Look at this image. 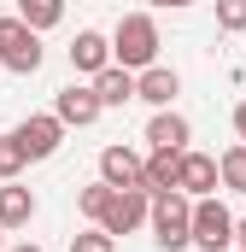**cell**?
<instances>
[{"instance_id": "cell-1", "label": "cell", "mask_w": 246, "mask_h": 252, "mask_svg": "<svg viewBox=\"0 0 246 252\" xmlns=\"http://www.w3.org/2000/svg\"><path fill=\"white\" fill-rule=\"evenodd\" d=\"M112 59H118L123 70H147V64L158 59V24H153L147 12H129V18H118Z\"/></svg>"}, {"instance_id": "cell-2", "label": "cell", "mask_w": 246, "mask_h": 252, "mask_svg": "<svg viewBox=\"0 0 246 252\" xmlns=\"http://www.w3.org/2000/svg\"><path fill=\"white\" fill-rule=\"evenodd\" d=\"M153 241H158L164 252L193 247V199H187L182 188H170V193L153 199Z\"/></svg>"}, {"instance_id": "cell-3", "label": "cell", "mask_w": 246, "mask_h": 252, "mask_svg": "<svg viewBox=\"0 0 246 252\" xmlns=\"http://www.w3.org/2000/svg\"><path fill=\"white\" fill-rule=\"evenodd\" d=\"M0 64L18 76L41 70V30H30L24 18H0Z\"/></svg>"}, {"instance_id": "cell-4", "label": "cell", "mask_w": 246, "mask_h": 252, "mask_svg": "<svg viewBox=\"0 0 246 252\" xmlns=\"http://www.w3.org/2000/svg\"><path fill=\"white\" fill-rule=\"evenodd\" d=\"M235 241V217L205 193V199H193V247H205V252H223Z\"/></svg>"}, {"instance_id": "cell-5", "label": "cell", "mask_w": 246, "mask_h": 252, "mask_svg": "<svg viewBox=\"0 0 246 252\" xmlns=\"http://www.w3.org/2000/svg\"><path fill=\"white\" fill-rule=\"evenodd\" d=\"M59 141H64V118L59 112H53V118H24V124H18V147H24L30 158H53Z\"/></svg>"}, {"instance_id": "cell-6", "label": "cell", "mask_w": 246, "mask_h": 252, "mask_svg": "<svg viewBox=\"0 0 246 252\" xmlns=\"http://www.w3.org/2000/svg\"><path fill=\"white\" fill-rule=\"evenodd\" d=\"M141 217H147V188H118L112 205H106V217H100V229L106 235H129Z\"/></svg>"}, {"instance_id": "cell-7", "label": "cell", "mask_w": 246, "mask_h": 252, "mask_svg": "<svg viewBox=\"0 0 246 252\" xmlns=\"http://www.w3.org/2000/svg\"><path fill=\"white\" fill-rule=\"evenodd\" d=\"M100 176L112 188H147V158H135L129 147H106L100 153Z\"/></svg>"}, {"instance_id": "cell-8", "label": "cell", "mask_w": 246, "mask_h": 252, "mask_svg": "<svg viewBox=\"0 0 246 252\" xmlns=\"http://www.w3.org/2000/svg\"><path fill=\"white\" fill-rule=\"evenodd\" d=\"M53 112H59L64 124L88 129L100 112H106V100H100V88H76V82H70V88H59V106H53Z\"/></svg>"}, {"instance_id": "cell-9", "label": "cell", "mask_w": 246, "mask_h": 252, "mask_svg": "<svg viewBox=\"0 0 246 252\" xmlns=\"http://www.w3.org/2000/svg\"><path fill=\"white\" fill-rule=\"evenodd\" d=\"M70 64L88 70V76H100V70L112 64V41H106L100 30H76V41H70Z\"/></svg>"}, {"instance_id": "cell-10", "label": "cell", "mask_w": 246, "mask_h": 252, "mask_svg": "<svg viewBox=\"0 0 246 252\" xmlns=\"http://www.w3.org/2000/svg\"><path fill=\"white\" fill-rule=\"evenodd\" d=\"M217 182H223V164H217V158H205V153H182V193L205 199Z\"/></svg>"}, {"instance_id": "cell-11", "label": "cell", "mask_w": 246, "mask_h": 252, "mask_svg": "<svg viewBox=\"0 0 246 252\" xmlns=\"http://www.w3.org/2000/svg\"><path fill=\"white\" fill-rule=\"evenodd\" d=\"M170 188H182V153L153 147V158H147V193H170Z\"/></svg>"}, {"instance_id": "cell-12", "label": "cell", "mask_w": 246, "mask_h": 252, "mask_svg": "<svg viewBox=\"0 0 246 252\" xmlns=\"http://www.w3.org/2000/svg\"><path fill=\"white\" fill-rule=\"evenodd\" d=\"M176 94H182V76H176V70H164V64H147V70H141V94H135V100L170 106Z\"/></svg>"}, {"instance_id": "cell-13", "label": "cell", "mask_w": 246, "mask_h": 252, "mask_svg": "<svg viewBox=\"0 0 246 252\" xmlns=\"http://www.w3.org/2000/svg\"><path fill=\"white\" fill-rule=\"evenodd\" d=\"M94 88H100V100H106V106H123V100H135V94H141V82H135L123 64H106V70L94 76Z\"/></svg>"}, {"instance_id": "cell-14", "label": "cell", "mask_w": 246, "mask_h": 252, "mask_svg": "<svg viewBox=\"0 0 246 252\" xmlns=\"http://www.w3.org/2000/svg\"><path fill=\"white\" fill-rule=\"evenodd\" d=\"M147 141H153V147L182 153V147H187V118H176V112H158V118L147 124Z\"/></svg>"}, {"instance_id": "cell-15", "label": "cell", "mask_w": 246, "mask_h": 252, "mask_svg": "<svg viewBox=\"0 0 246 252\" xmlns=\"http://www.w3.org/2000/svg\"><path fill=\"white\" fill-rule=\"evenodd\" d=\"M35 217V193L30 188H0V223L6 229H18V223H30Z\"/></svg>"}, {"instance_id": "cell-16", "label": "cell", "mask_w": 246, "mask_h": 252, "mask_svg": "<svg viewBox=\"0 0 246 252\" xmlns=\"http://www.w3.org/2000/svg\"><path fill=\"white\" fill-rule=\"evenodd\" d=\"M18 18H24L30 30H53L64 18V0H18Z\"/></svg>"}, {"instance_id": "cell-17", "label": "cell", "mask_w": 246, "mask_h": 252, "mask_svg": "<svg viewBox=\"0 0 246 252\" xmlns=\"http://www.w3.org/2000/svg\"><path fill=\"white\" fill-rule=\"evenodd\" d=\"M112 182H106V176H100V182H94V188H82L76 193V205H82V211H88V217H94V223H100V217H106V205H112Z\"/></svg>"}, {"instance_id": "cell-18", "label": "cell", "mask_w": 246, "mask_h": 252, "mask_svg": "<svg viewBox=\"0 0 246 252\" xmlns=\"http://www.w3.org/2000/svg\"><path fill=\"white\" fill-rule=\"evenodd\" d=\"M217 164H223V182H229L235 193H246V141H241V147H229Z\"/></svg>"}, {"instance_id": "cell-19", "label": "cell", "mask_w": 246, "mask_h": 252, "mask_svg": "<svg viewBox=\"0 0 246 252\" xmlns=\"http://www.w3.org/2000/svg\"><path fill=\"white\" fill-rule=\"evenodd\" d=\"M70 252H118V235H106V229H82V235H70Z\"/></svg>"}, {"instance_id": "cell-20", "label": "cell", "mask_w": 246, "mask_h": 252, "mask_svg": "<svg viewBox=\"0 0 246 252\" xmlns=\"http://www.w3.org/2000/svg\"><path fill=\"white\" fill-rule=\"evenodd\" d=\"M217 30L241 35V30H246V0H217Z\"/></svg>"}, {"instance_id": "cell-21", "label": "cell", "mask_w": 246, "mask_h": 252, "mask_svg": "<svg viewBox=\"0 0 246 252\" xmlns=\"http://www.w3.org/2000/svg\"><path fill=\"white\" fill-rule=\"evenodd\" d=\"M24 158H30V153L18 147V135H0V176H18V170H24Z\"/></svg>"}, {"instance_id": "cell-22", "label": "cell", "mask_w": 246, "mask_h": 252, "mask_svg": "<svg viewBox=\"0 0 246 252\" xmlns=\"http://www.w3.org/2000/svg\"><path fill=\"white\" fill-rule=\"evenodd\" d=\"M235 135H241V141H246V100H241V106H235Z\"/></svg>"}, {"instance_id": "cell-23", "label": "cell", "mask_w": 246, "mask_h": 252, "mask_svg": "<svg viewBox=\"0 0 246 252\" xmlns=\"http://www.w3.org/2000/svg\"><path fill=\"white\" fill-rule=\"evenodd\" d=\"M235 241H241V247H246V217H235Z\"/></svg>"}, {"instance_id": "cell-24", "label": "cell", "mask_w": 246, "mask_h": 252, "mask_svg": "<svg viewBox=\"0 0 246 252\" xmlns=\"http://www.w3.org/2000/svg\"><path fill=\"white\" fill-rule=\"evenodd\" d=\"M0 252H6V223H0Z\"/></svg>"}, {"instance_id": "cell-25", "label": "cell", "mask_w": 246, "mask_h": 252, "mask_svg": "<svg viewBox=\"0 0 246 252\" xmlns=\"http://www.w3.org/2000/svg\"><path fill=\"white\" fill-rule=\"evenodd\" d=\"M12 252H41V247H12Z\"/></svg>"}, {"instance_id": "cell-26", "label": "cell", "mask_w": 246, "mask_h": 252, "mask_svg": "<svg viewBox=\"0 0 246 252\" xmlns=\"http://www.w3.org/2000/svg\"><path fill=\"white\" fill-rule=\"evenodd\" d=\"M170 6H193V0H170Z\"/></svg>"}, {"instance_id": "cell-27", "label": "cell", "mask_w": 246, "mask_h": 252, "mask_svg": "<svg viewBox=\"0 0 246 252\" xmlns=\"http://www.w3.org/2000/svg\"><path fill=\"white\" fill-rule=\"evenodd\" d=\"M153 6H170V0H153Z\"/></svg>"}]
</instances>
